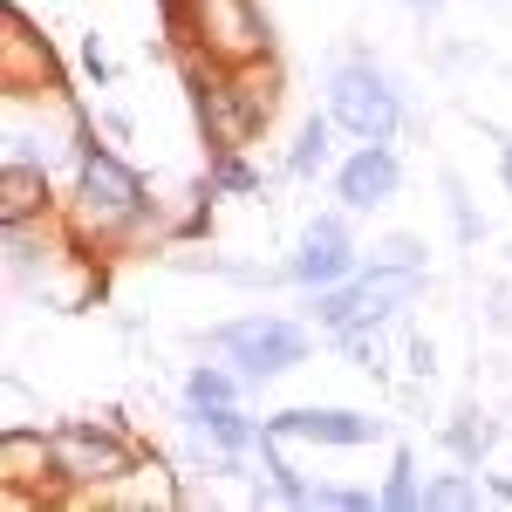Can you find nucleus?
<instances>
[{"instance_id": "obj_36", "label": "nucleus", "mask_w": 512, "mask_h": 512, "mask_svg": "<svg viewBox=\"0 0 512 512\" xmlns=\"http://www.w3.org/2000/svg\"><path fill=\"white\" fill-rule=\"evenodd\" d=\"M506 260H512V239H506Z\"/></svg>"}, {"instance_id": "obj_35", "label": "nucleus", "mask_w": 512, "mask_h": 512, "mask_svg": "<svg viewBox=\"0 0 512 512\" xmlns=\"http://www.w3.org/2000/svg\"><path fill=\"white\" fill-rule=\"evenodd\" d=\"M185 7H192V0H158V14H164V28H171V21H178V14H185Z\"/></svg>"}, {"instance_id": "obj_24", "label": "nucleus", "mask_w": 512, "mask_h": 512, "mask_svg": "<svg viewBox=\"0 0 512 512\" xmlns=\"http://www.w3.org/2000/svg\"><path fill=\"white\" fill-rule=\"evenodd\" d=\"M437 185H444V212H451V239L465 246V253H478L485 246V212L472 205V185H465V171H437Z\"/></svg>"}, {"instance_id": "obj_4", "label": "nucleus", "mask_w": 512, "mask_h": 512, "mask_svg": "<svg viewBox=\"0 0 512 512\" xmlns=\"http://www.w3.org/2000/svg\"><path fill=\"white\" fill-rule=\"evenodd\" d=\"M424 294H431V274H424V267L362 260L342 287H308V294H301V315L315 321L321 335H342L355 321H403Z\"/></svg>"}, {"instance_id": "obj_12", "label": "nucleus", "mask_w": 512, "mask_h": 512, "mask_svg": "<svg viewBox=\"0 0 512 512\" xmlns=\"http://www.w3.org/2000/svg\"><path fill=\"white\" fill-rule=\"evenodd\" d=\"M178 506H185V465L158 444H144L130 472L82 499V512H178Z\"/></svg>"}, {"instance_id": "obj_31", "label": "nucleus", "mask_w": 512, "mask_h": 512, "mask_svg": "<svg viewBox=\"0 0 512 512\" xmlns=\"http://www.w3.org/2000/svg\"><path fill=\"white\" fill-rule=\"evenodd\" d=\"M485 328H492V335H512V287L506 280L485 287Z\"/></svg>"}, {"instance_id": "obj_34", "label": "nucleus", "mask_w": 512, "mask_h": 512, "mask_svg": "<svg viewBox=\"0 0 512 512\" xmlns=\"http://www.w3.org/2000/svg\"><path fill=\"white\" fill-rule=\"evenodd\" d=\"M485 492H492L499 506H512V478H485Z\"/></svg>"}, {"instance_id": "obj_6", "label": "nucleus", "mask_w": 512, "mask_h": 512, "mask_svg": "<svg viewBox=\"0 0 512 512\" xmlns=\"http://www.w3.org/2000/svg\"><path fill=\"white\" fill-rule=\"evenodd\" d=\"M137 451H144V437L110 424V417H62L55 424V478H62L55 512H82L89 492H103L110 478L137 465Z\"/></svg>"}, {"instance_id": "obj_13", "label": "nucleus", "mask_w": 512, "mask_h": 512, "mask_svg": "<svg viewBox=\"0 0 512 512\" xmlns=\"http://www.w3.org/2000/svg\"><path fill=\"white\" fill-rule=\"evenodd\" d=\"M328 192L335 205H349L355 219L362 212H383L396 192H403V158H396V144H349L335 171H328Z\"/></svg>"}, {"instance_id": "obj_28", "label": "nucleus", "mask_w": 512, "mask_h": 512, "mask_svg": "<svg viewBox=\"0 0 512 512\" xmlns=\"http://www.w3.org/2000/svg\"><path fill=\"white\" fill-rule=\"evenodd\" d=\"M369 260H383V267H424L431 246H424V233H383L369 246Z\"/></svg>"}, {"instance_id": "obj_5", "label": "nucleus", "mask_w": 512, "mask_h": 512, "mask_svg": "<svg viewBox=\"0 0 512 512\" xmlns=\"http://www.w3.org/2000/svg\"><path fill=\"white\" fill-rule=\"evenodd\" d=\"M164 35H171V48H178V55L219 62V69H239V62L280 55V35H274L267 0H192V7H185Z\"/></svg>"}, {"instance_id": "obj_8", "label": "nucleus", "mask_w": 512, "mask_h": 512, "mask_svg": "<svg viewBox=\"0 0 512 512\" xmlns=\"http://www.w3.org/2000/svg\"><path fill=\"white\" fill-rule=\"evenodd\" d=\"M110 274H117V260L110 253H96V246H69L48 274H35L28 287H7L21 308H48V315H96L103 301H110Z\"/></svg>"}, {"instance_id": "obj_26", "label": "nucleus", "mask_w": 512, "mask_h": 512, "mask_svg": "<svg viewBox=\"0 0 512 512\" xmlns=\"http://www.w3.org/2000/svg\"><path fill=\"white\" fill-rule=\"evenodd\" d=\"M219 280H233V287H260V294H274V287H294L287 274V260H226Z\"/></svg>"}, {"instance_id": "obj_23", "label": "nucleus", "mask_w": 512, "mask_h": 512, "mask_svg": "<svg viewBox=\"0 0 512 512\" xmlns=\"http://www.w3.org/2000/svg\"><path fill=\"white\" fill-rule=\"evenodd\" d=\"M424 465H417V451H410V444H396L390 451V472H383V485H376V492H383V512H424Z\"/></svg>"}, {"instance_id": "obj_15", "label": "nucleus", "mask_w": 512, "mask_h": 512, "mask_svg": "<svg viewBox=\"0 0 512 512\" xmlns=\"http://www.w3.org/2000/svg\"><path fill=\"white\" fill-rule=\"evenodd\" d=\"M499 437H506V424H499L478 396L451 403V410L437 417V444H444V458H451V465H472V472H485V458L499 451Z\"/></svg>"}, {"instance_id": "obj_27", "label": "nucleus", "mask_w": 512, "mask_h": 512, "mask_svg": "<svg viewBox=\"0 0 512 512\" xmlns=\"http://www.w3.org/2000/svg\"><path fill=\"white\" fill-rule=\"evenodd\" d=\"M315 512H383V492L376 485H328V478H315Z\"/></svg>"}, {"instance_id": "obj_33", "label": "nucleus", "mask_w": 512, "mask_h": 512, "mask_svg": "<svg viewBox=\"0 0 512 512\" xmlns=\"http://www.w3.org/2000/svg\"><path fill=\"white\" fill-rule=\"evenodd\" d=\"M96 130H103L110 144H130V137H137V123L123 117V110H96Z\"/></svg>"}, {"instance_id": "obj_21", "label": "nucleus", "mask_w": 512, "mask_h": 512, "mask_svg": "<svg viewBox=\"0 0 512 512\" xmlns=\"http://www.w3.org/2000/svg\"><path fill=\"white\" fill-rule=\"evenodd\" d=\"M485 499H492V492H485V478H478L472 465H451V472L424 478V512H478Z\"/></svg>"}, {"instance_id": "obj_19", "label": "nucleus", "mask_w": 512, "mask_h": 512, "mask_svg": "<svg viewBox=\"0 0 512 512\" xmlns=\"http://www.w3.org/2000/svg\"><path fill=\"white\" fill-rule=\"evenodd\" d=\"M233 89L239 103H246V117L260 123V137L274 130L280 103H287V69H280V55H260V62H239L233 69Z\"/></svg>"}, {"instance_id": "obj_22", "label": "nucleus", "mask_w": 512, "mask_h": 512, "mask_svg": "<svg viewBox=\"0 0 512 512\" xmlns=\"http://www.w3.org/2000/svg\"><path fill=\"white\" fill-rule=\"evenodd\" d=\"M246 376H239L226 355H212V362H192L185 369V403H246Z\"/></svg>"}, {"instance_id": "obj_18", "label": "nucleus", "mask_w": 512, "mask_h": 512, "mask_svg": "<svg viewBox=\"0 0 512 512\" xmlns=\"http://www.w3.org/2000/svg\"><path fill=\"white\" fill-rule=\"evenodd\" d=\"M335 117L328 110H308V117L294 123V137H287V158H280V178H301V185H315L335 171Z\"/></svg>"}, {"instance_id": "obj_30", "label": "nucleus", "mask_w": 512, "mask_h": 512, "mask_svg": "<svg viewBox=\"0 0 512 512\" xmlns=\"http://www.w3.org/2000/svg\"><path fill=\"white\" fill-rule=\"evenodd\" d=\"M76 62H82V76L96 82V89H110V82H117V62H110V55H103V35H82Z\"/></svg>"}, {"instance_id": "obj_3", "label": "nucleus", "mask_w": 512, "mask_h": 512, "mask_svg": "<svg viewBox=\"0 0 512 512\" xmlns=\"http://www.w3.org/2000/svg\"><path fill=\"white\" fill-rule=\"evenodd\" d=\"M192 342L205 355H226L253 390H267V383H280V376H294L301 362H315L321 328L308 315L294 321V315H274V308H253V315L219 321V328H205V335H192Z\"/></svg>"}, {"instance_id": "obj_2", "label": "nucleus", "mask_w": 512, "mask_h": 512, "mask_svg": "<svg viewBox=\"0 0 512 512\" xmlns=\"http://www.w3.org/2000/svg\"><path fill=\"white\" fill-rule=\"evenodd\" d=\"M321 110L335 117V130H342L349 144H396L403 123H410V103H403L396 76L362 48V41L342 48V55L321 69Z\"/></svg>"}, {"instance_id": "obj_25", "label": "nucleus", "mask_w": 512, "mask_h": 512, "mask_svg": "<svg viewBox=\"0 0 512 512\" xmlns=\"http://www.w3.org/2000/svg\"><path fill=\"white\" fill-rule=\"evenodd\" d=\"M205 178H212V192H219V198H267V185H274L246 151H219V158H205Z\"/></svg>"}, {"instance_id": "obj_20", "label": "nucleus", "mask_w": 512, "mask_h": 512, "mask_svg": "<svg viewBox=\"0 0 512 512\" xmlns=\"http://www.w3.org/2000/svg\"><path fill=\"white\" fill-rule=\"evenodd\" d=\"M390 328L396 321H355V328L328 335V342H335V355H342L349 369H362V376H390Z\"/></svg>"}, {"instance_id": "obj_29", "label": "nucleus", "mask_w": 512, "mask_h": 512, "mask_svg": "<svg viewBox=\"0 0 512 512\" xmlns=\"http://www.w3.org/2000/svg\"><path fill=\"white\" fill-rule=\"evenodd\" d=\"M403 369H410V383H431V376H437V342H431V335L403 328Z\"/></svg>"}, {"instance_id": "obj_1", "label": "nucleus", "mask_w": 512, "mask_h": 512, "mask_svg": "<svg viewBox=\"0 0 512 512\" xmlns=\"http://www.w3.org/2000/svg\"><path fill=\"white\" fill-rule=\"evenodd\" d=\"M62 219L82 246L110 253V260H137V253H158L171 246V212L164 198H151V178L123 158L117 144L96 130V110H89V130L76 144V171H69V192H62Z\"/></svg>"}, {"instance_id": "obj_11", "label": "nucleus", "mask_w": 512, "mask_h": 512, "mask_svg": "<svg viewBox=\"0 0 512 512\" xmlns=\"http://www.w3.org/2000/svg\"><path fill=\"white\" fill-rule=\"evenodd\" d=\"M287 444H321V451H362V444H396V424L383 410H355V403H294L267 417Z\"/></svg>"}, {"instance_id": "obj_32", "label": "nucleus", "mask_w": 512, "mask_h": 512, "mask_svg": "<svg viewBox=\"0 0 512 512\" xmlns=\"http://www.w3.org/2000/svg\"><path fill=\"white\" fill-rule=\"evenodd\" d=\"M485 137H492V151H499V185H506V198H512V130H499L492 117H472Z\"/></svg>"}, {"instance_id": "obj_9", "label": "nucleus", "mask_w": 512, "mask_h": 512, "mask_svg": "<svg viewBox=\"0 0 512 512\" xmlns=\"http://www.w3.org/2000/svg\"><path fill=\"white\" fill-rule=\"evenodd\" d=\"M69 76H62V55L55 41L28 21L21 0L0 7V96H62Z\"/></svg>"}, {"instance_id": "obj_14", "label": "nucleus", "mask_w": 512, "mask_h": 512, "mask_svg": "<svg viewBox=\"0 0 512 512\" xmlns=\"http://www.w3.org/2000/svg\"><path fill=\"white\" fill-rule=\"evenodd\" d=\"M69 246H82L69 233V219L62 212H48V219H14V226H0V253H7V287H28L35 274H48Z\"/></svg>"}, {"instance_id": "obj_17", "label": "nucleus", "mask_w": 512, "mask_h": 512, "mask_svg": "<svg viewBox=\"0 0 512 512\" xmlns=\"http://www.w3.org/2000/svg\"><path fill=\"white\" fill-rule=\"evenodd\" d=\"M178 424L246 458L260 451V431H267V417H246V403H185V396H178Z\"/></svg>"}, {"instance_id": "obj_16", "label": "nucleus", "mask_w": 512, "mask_h": 512, "mask_svg": "<svg viewBox=\"0 0 512 512\" xmlns=\"http://www.w3.org/2000/svg\"><path fill=\"white\" fill-rule=\"evenodd\" d=\"M62 178L48 171V164H21V158H0V226H14V219H48V212H62Z\"/></svg>"}, {"instance_id": "obj_7", "label": "nucleus", "mask_w": 512, "mask_h": 512, "mask_svg": "<svg viewBox=\"0 0 512 512\" xmlns=\"http://www.w3.org/2000/svg\"><path fill=\"white\" fill-rule=\"evenodd\" d=\"M0 499L7 512H55V424H0Z\"/></svg>"}, {"instance_id": "obj_10", "label": "nucleus", "mask_w": 512, "mask_h": 512, "mask_svg": "<svg viewBox=\"0 0 512 512\" xmlns=\"http://www.w3.org/2000/svg\"><path fill=\"white\" fill-rule=\"evenodd\" d=\"M355 267H362V246H355V212H349V205H321L315 219L301 226L294 253H287L294 287H301V294H308V287H342Z\"/></svg>"}]
</instances>
